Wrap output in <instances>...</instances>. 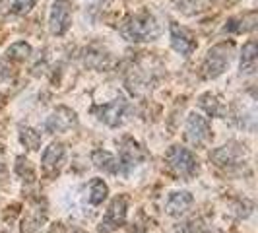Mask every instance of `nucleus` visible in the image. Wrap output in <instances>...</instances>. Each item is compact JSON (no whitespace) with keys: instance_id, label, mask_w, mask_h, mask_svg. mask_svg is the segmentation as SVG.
Returning a JSON list of instances; mask_svg holds the SVG:
<instances>
[{"instance_id":"nucleus-1","label":"nucleus","mask_w":258,"mask_h":233,"mask_svg":"<svg viewBox=\"0 0 258 233\" xmlns=\"http://www.w3.org/2000/svg\"><path fill=\"white\" fill-rule=\"evenodd\" d=\"M120 35L130 43H142V41H154L159 35V24L150 12L134 14L128 16L122 26Z\"/></svg>"},{"instance_id":"nucleus-2","label":"nucleus","mask_w":258,"mask_h":233,"mask_svg":"<svg viewBox=\"0 0 258 233\" xmlns=\"http://www.w3.org/2000/svg\"><path fill=\"white\" fill-rule=\"evenodd\" d=\"M233 51H235V45L233 43H218L214 45L206 54V61L202 65V74L208 80H214L220 74L225 72V68L229 66L233 59Z\"/></svg>"},{"instance_id":"nucleus-3","label":"nucleus","mask_w":258,"mask_h":233,"mask_svg":"<svg viewBox=\"0 0 258 233\" xmlns=\"http://www.w3.org/2000/svg\"><path fill=\"white\" fill-rule=\"evenodd\" d=\"M165 159H167L171 171L177 177H182L186 181L192 179L194 175L198 173V159H196V155L190 150L182 148V146H171L167 155H165Z\"/></svg>"},{"instance_id":"nucleus-4","label":"nucleus","mask_w":258,"mask_h":233,"mask_svg":"<svg viewBox=\"0 0 258 233\" xmlns=\"http://www.w3.org/2000/svg\"><path fill=\"white\" fill-rule=\"evenodd\" d=\"M148 159V152L140 144L132 138H124L120 144V155H118V171L122 175H130L142 161Z\"/></svg>"},{"instance_id":"nucleus-5","label":"nucleus","mask_w":258,"mask_h":233,"mask_svg":"<svg viewBox=\"0 0 258 233\" xmlns=\"http://www.w3.org/2000/svg\"><path fill=\"white\" fill-rule=\"evenodd\" d=\"M212 161L221 169H235V167H241V165H245L246 163V150L245 146H241V144H225V146H221L218 150H214L212 154Z\"/></svg>"},{"instance_id":"nucleus-6","label":"nucleus","mask_w":258,"mask_h":233,"mask_svg":"<svg viewBox=\"0 0 258 233\" xmlns=\"http://www.w3.org/2000/svg\"><path fill=\"white\" fill-rule=\"evenodd\" d=\"M126 111H128V103H126L124 97H116L111 103L95 105L91 109V113L97 116V121H101L107 127H118V125H122Z\"/></svg>"},{"instance_id":"nucleus-7","label":"nucleus","mask_w":258,"mask_h":233,"mask_svg":"<svg viewBox=\"0 0 258 233\" xmlns=\"http://www.w3.org/2000/svg\"><path fill=\"white\" fill-rule=\"evenodd\" d=\"M126 210H128V198L126 196H116V198H113L109 210L105 212L103 221L99 225V231L109 233L118 229V227H122L124 221H126Z\"/></svg>"},{"instance_id":"nucleus-8","label":"nucleus","mask_w":258,"mask_h":233,"mask_svg":"<svg viewBox=\"0 0 258 233\" xmlns=\"http://www.w3.org/2000/svg\"><path fill=\"white\" fill-rule=\"evenodd\" d=\"M72 20V2L70 0H54L49 18V29L52 35H64Z\"/></svg>"},{"instance_id":"nucleus-9","label":"nucleus","mask_w":258,"mask_h":233,"mask_svg":"<svg viewBox=\"0 0 258 233\" xmlns=\"http://www.w3.org/2000/svg\"><path fill=\"white\" fill-rule=\"evenodd\" d=\"M212 138L210 121L200 113H190L186 121V140L192 146H202Z\"/></svg>"},{"instance_id":"nucleus-10","label":"nucleus","mask_w":258,"mask_h":233,"mask_svg":"<svg viewBox=\"0 0 258 233\" xmlns=\"http://www.w3.org/2000/svg\"><path fill=\"white\" fill-rule=\"evenodd\" d=\"M76 123H78V116L72 109L58 107V109H54L51 115L47 116L45 130L49 134H56V132H64V130H70L72 127H76Z\"/></svg>"},{"instance_id":"nucleus-11","label":"nucleus","mask_w":258,"mask_h":233,"mask_svg":"<svg viewBox=\"0 0 258 233\" xmlns=\"http://www.w3.org/2000/svg\"><path fill=\"white\" fill-rule=\"evenodd\" d=\"M171 45L175 51L181 52L182 56H190L196 49V41H194L192 33L175 22L171 24Z\"/></svg>"},{"instance_id":"nucleus-12","label":"nucleus","mask_w":258,"mask_h":233,"mask_svg":"<svg viewBox=\"0 0 258 233\" xmlns=\"http://www.w3.org/2000/svg\"><path fill=\"white\" fill-rule=\"evenodd\" d=\"M64 155H66L64 144L52 142L51 146L43 152V157H41V165H43L45 175H49V177L56 175L60 165H62V161H64Z\"/></svg>"},{"instance_id":"nucleus-13","label":"nucleus","mask_w":258,"mask_h":233,"mask_svg":"<svg viewBox=\"0 0 258 233\" xmlns=\"http://www.w3.org/2000/svg\"><path fill=\"white\" fill-rule=\"evenodd\" d=\"M256 22L258 14L252 10V12H246L243 16L227 20V24L223 26V31H227V33H246V31H252L256 27Z\"/></svg>"},{"instance_id":"nucleus-14","label":"nucleus","mask_w":258,"mask_h":233,"mask_svg":"<svg viewBox=\"0 0 258 233\" xmlns=\"http://www.w3.org/2000/svg\"><path fill=\"white\" fill-rule=\"evenodd\" d=\"M194 198L190 193L186 191H181V193H173L169 196L167 204H165V210H167L169 216H182L188 208L192 206Z\"/></svg>"},{"instance_id":"nucleus-15","label":"nucleus","mask_w":258,"mask_h":233,"mask_svg":"<svg viewBox=\"0 0 258 233\" xmlns=\"http://www.w3.org/2000/svg\"><path fill=\"white\" fill-rule=\"evenodd\" d=\"M37 0H0V20L8 16H24L27 14Z\"/></svg>"},{"instance_id":"nucleus-16","label":"nucleus","mask_w":258,"mask_h":233,"mask_svg":"<svg viewBox=\"0 0 258 233\" xmlns=\"http://www.w3.org/2000/svg\"><path fill=\"white\" fill-rule=\"evenodd\" d=\"M91 161L97 169H101L105 173H118V161L111 152L105 150H95L91 154Z\"/></svg>"},{"instance_id":"nucleus-17","label":"nucleus","mask_w":258,"mask_h":233,"mask_svg":"<svg viewBox=\"0 0 258 233\" xmlns=\"http://www.w3.org/2000/svg\"><path fill=\"white\" fill-rule=\"evenodd\" d=\"M256 63H258V49L256 43L250 41L243 47L241 52V72L243 74H254L256 72Z\"/></svg>"},{"instance_id":"nucleus-18","label":"nucleus","mask_w":258,"mask_h":233,"mask_svg":"<svg viewBox=\"0 0 258 233\" xmlns=\"http://www.w3.org/2000/svg\"><path fill=\"white\" fill-rule=\"evenodd\" d=\"M198 105H200V109H204L210 116H225L227 115L225 105L221 103L216 95H212V93H204V95H200Z\"/></svg>"},{"instance_id":"nucleus-19","label":"nucleus","mask_w":258,"mask_h":233,"mask_svg":"<svg viewBox=\"0 0 258 233\" xmlns=\"http://www.w3.org/2000/svg\"><path fill=\"white\" fill-rule=\"evenodd\" d=\"M107 194H109V187H107V183H105L103 179H93V181L90 183V194H88L90 204H93V206L103 204Z\"/></svg>"},{"instance_id":"nucleus-20","label":"nucleus","mask_w":258,"mask_h":233,"mask_svg":"<svg viewBox=\"0 0 258 233\" xmlns=\"http://www.w3.org/2000/svg\"><path fill=\"white\" fill-rule=\"evenodd\" d=\"M20 142L24 144L27 150L35 152L41 148V134L31 127H20Z\"/></svg>"},{"instance_id":"nucleus-21","label":"nucleus","mask_w":258,"mask_h":233,"mask_svg":"<svg viewBox=\"0 0 258 233\" xmlns=\"http://www.w3.org/2000/svg\"><path fill=\"white\" fill-rule=\"evenodd\" d=\"M29 54H31V47L27 45L26 41H18V43H14V45L8 47V51H6L8 61H26Z\"/></svg>"},{"instance_id":"nucleus-22","label":"nucleus","mask_w":258,"mask_h":233,"mask_svg":"<svg viewBox=\"0 0 258 233\" xmlns=\"http://www.w3.org/2000/svg\"><path fill=\"white\" fill-rule=\"evenodd\" d=\"M179 10H182L184 14H196V12H202L206 10L210 0H175Z\"/></svg>"},{"instance_id":"nucleus-23","label":"nucleus","mask_w":258,"mask_h":233,"mask_svg":"<svg viewBox=\"0 0 258 233\" xmlns=\"http://www.w3.org/2000/svg\"><path fill=\"white\" fill-rule=\"evenodd\" d=\"M16 173H18L24 181H33V179H35V171L31 167L29 159H26L24 155H20V157L16 159Z\"/></svg>"},{"instance_id":"nucleus-24","label":"nucleus","mask_w":258,"mask_h":233,"mask_svg":"<svg viewBox=\"0 0 258 233\" xmlns=\"http://www.w3.org/2000/svg\"><path fill=\"white\" fill-rule=\"evenodd\" d=\"M177 233H208V227L202 220H190L181 223L177 227Z\"/></svg>"},{"instance_id":"nucleus-25","label":"nucleus","mask_w":258,"mask_h":233,"mask_svg":"<svg viewBox=\"0 0 258 233\" xmlns=\"http://www.w3.org/2000/svg\"><path fill=\"white\" fill-rule=\"evenodd\" d=\"M12 70L14 68L6 65V61H0V76L4 78V80H10V76H14Z\"/></svg>"},{"instance_id":"nucleus-26","label":"nucleus","mask_w":258,"mask_h":233,"mask_svg":"<svg viewBox=\"0 0 258 233\" xmlns=\"http://www.w3.org/2000/svg\"><path fill=\"white\" fill-rule=\"evenodd\" d=\"M4 169V150H2V146H0V171Z\"/></svg>"}]
</instances>
